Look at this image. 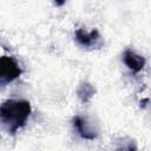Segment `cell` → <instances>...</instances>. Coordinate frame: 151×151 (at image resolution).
<instances>
[{
	"label": "cell",
	"instance_id": "obj_3",
	"mask_svg": "<svg viewBox=\"0 0 151 151\" xmlns=\"http://www.w3.org/2000/svg\"><path fill=\"white\" fill-rule=\"evenodd\" d=\"M73 125L78 131L79 136L84 139L92 140L98 136V130L94 127V125L80 116H77L73 118Z\"/></svg>",
	"mask_w": 151,
	"mask_h": 151
},
{
	"label": "cell",
	"instance_id": "obj_1",
	"mask_svg": "<svg viewBox=\"0 0 151 151\" xmlns=\"http://www.w3.org/2000/svg\"><path fill=\"white\" fill-rule=\"evenodd\" d=\"M29 114L31 105L26 100L9 99L0 106V118L11 133L24 126Z\"/></svg>",
	"mask_w": 151,
	"mask_h": 151
},
{
	"label": "cell",
	"instance_id": "obj_7",
	"mask_svg": "<svg viewBox=\"0 0 151 151\" xmlns=\"http://www.w3.org/2000/svg\"><path fill=\"white\" fill-rule=\"evenodd\" d=\"M54 1H55V4H57L58 6H61V5H64V4H65V1H66V0H54Z\"/></svg>",
	"mask_w": 151,
	"mask_h": 151
},
{
	"label": "cell",
	"instance_id": "obj_2",
	"mask_svg": "<svg viewBox=\"0 0 151 151\" xmlns=\"http://www.w3.org/2000/svg\"><path fill=\"white\" fill-rule=\"evenodd\" d=\"M21 72L20 66L12 57H0V87L17 79Z\"/></svg>",
	"mask_w": 151,
	"mask_h": 151
},
{
	"label": "cell",
	"instance_id": "obj_6",
	"mask_svg": "<svg viewBox=\"0 0 151 151\" xmlns=\"http://www.w3.org/2000/svg\"><path fill=\"white\" fill-rule=\"evenodd\" d=\"M94 92H96L94 87H93L91 84H88V83H83V84L79 86L78 91H77L78 97H79V99H80L83 103H87V101L93 97Z\"/></svg>",
	"mask_w": 151,
	"mask_h": 151
},
{
	"label": "cell",
	"instance_id": "obj_5",
	"mask_svg": "<svg viewBox=\"0 0 151 151\" xmlns=\"http://www.w3.org/2000/svg\"><path fill=\"white\" fill-rule=\"evenodd\" d=\"M123 60L125 63V65L127 66L129 70H131L133 73H138L143 70L144 65H145V59L144 57L137 54L136 52L131 51V50H126L124 52L123 55Z\"/></svg>",
	"mask_w": 151,
	"mask_h": 151
},
{
	"label": "cell",
	"instance_id": "obj_4",
	"mask_svg": "<svg viewBox=\"0 0 151 151\" xmlns=\"http://www.w3.org/2000/svg\"><path fill=\"white\" fill-rule=\"evenodd\" d=\"M76 39L77 41L85 47H99L101 46V37L97 29L91 32H85L84 29L79 28L76 31Z\"/></svg>",
	"mask_w": 151,
	"mask_h": 151
}]
</instances>
